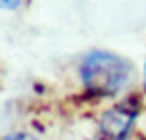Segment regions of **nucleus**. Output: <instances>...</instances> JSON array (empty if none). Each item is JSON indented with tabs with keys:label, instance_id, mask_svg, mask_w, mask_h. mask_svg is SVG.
Masks as SVG:
<instances>
[{
	"label": "nucleus",
	"instance_id": "f03ea898",
	"mask_svg": "<svg viewBox=\"0 0 146 140\" xmlns=\"http://www.w3.org/2000/svg\"><path fill=\"white\" fill-rule=\"evenodd\" d=\"M142 112V98L130 94L106 108L96 124V140H128L136 118Z\"/></svg>",
	"mask_w": 146,
	"mask_h": 140
},
{
	"label": "nucleus",
	"instance_id": "39448f33",
	"mask_svg": "<svg viewBox=\"0 0 146 140\" xmlns=\"http://www.w3.org/2000/svg\"><path fill=\"white\" fill-rule=\"evenodd\" d=\"M140 140H144V138H140Z\"/></svg>",
	"mask_w": 146,
	"mask_h": 140
},
{
	"label": "nucleus",
	"instance_id": "f257e3e1",
	"mask_svg": "<svg viewBox=\"0 0 146 140\" xmlns=\"http://www.w3.org/2000/svg\"><path fill=\"white\" fill-rule=\"evenodd\" d=\"M80 82L94 98L116 96L130 80L132 64L108 50H92L80 60Z\"/></svg>",
	"mask_w": 146,
	"mask_h": 140
},
{
	"label": "nucleus",
	"instance_id": "7ed1b4c3",
	"mask_svg": "<svg viewBox=\"0 0 146 140\" xmlns=\"http://www.w3.org/2000/svg\"><path fill=\"white\" fill-rule=\"evenodd\" d=\"M2 140H40V138L34 136V134H30V132H10Z\"/></svg>",
	"mask_w": 146,
	"mask_h": 140
},
{
	"label": "nucleus",
	"instance_id": "20e7f679",
	"mask_svg": "<svg viewBox=\"0 0 146 140\" xmlns=\"http://www.w3.org/2000/svg\"><path fill=\"white\" fill-rule=\"evenodd\" d=\"M144 92H146V60H144Z\"/></svg>",
	"mask_w": 146,
	"mask_h": 140
}]
</instances>
